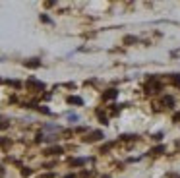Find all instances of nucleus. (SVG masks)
<instances>
[{"label":"nucleus","instance_id":"obj_1","mask_svg":"<svg viewBox=\"0 0 180 178\" xmlns=\"http://www.w3.org/2000/svg\"><path fill=\"white\" fill-rule=\"evenodd\" d=\"M161 89V83L155 80V77H151V81L147 83V93H157V91Z\"/></svg>","mask_w":180,"mask_h":178},{"label":"nucleus","instance_id":"obj_2","mask_svg":"<svg viewBox=\"0 0 180 178\" xmlns=\"http://www.w3.org/2000/svg\"><path fill=\"white\" fill-rule=\"evenodd\" d=\"M101 138H105V136H103V132L97 130V132H91L87 138H83V141H87V143H93V141H97V139H101Z\"/></svg>","mask_w":180,"mask_h":178},{"label":"nucleus","instance_id":"obj_3","mask_svg":"<svg viewBox=\"0 0 180 178\" xmlns=\"http://www.w3.org/2000/svg\"><path fill=\"white\" fill-rule=\"evenodd\" d=\"M116 95H118L116 89H109V91H105V93H103V101H111V99H114Z\"/></svg>","mask_w":180,"mask_h":178},{"label":"nucleus","instance_id":"obj_4","mask_svg":"<svg viewBox=\"0 0 180 178\" xmlns=\"http://www.w3.org/2000/svg\"><path fill=\"white\" fill-rule=\"evenodd\" d=\"M27 85H29V87H37V89H45V85H43L41 81H37V80H33V77L27 81Z\"/></svg>","mask_w":180,"mask_h":178},{"label":"nucleus","instance_id":"obj_5","mask_svg":"<svg viewBox=\"0 0 180 178\" xmlns=\"http://www.w3.org/2000/svg\"><path fill=\"white\" fill-rule=\"evenodd\" d=\"M62 153V147H48L47 149V155H60Z\"/></svg>","mask_w":180,"mask_h":178},{"label":"nucleus","instance_id":"obj_6","mask_svg":"<svg viewBox=\"0 0 180 178\" xmlns=\"http://www.w3.org/2000/svg\"><path fill=\"white\" fill-rule=\"evenodd\" d=\"M161 153H165V145H157L151 149V155H161Z\"/></svg>","mask_w":180,"mask_h":178},{"label":"nucleus","instance_id":"obj_7","mask_svg":"<svg viewBox=\"0 0 180 178\" xmlns=\"http://www.w3.org/2000/svg\"><path fill=\"white\" fill-rule=\"evenodd\" d=\"M68 103H72V105H83L82 97H68Z\"/></svg>","mask_w":180,"mask_h":178},{"label":"nucleus","instance_id":"obj_8","mask_svg":"<svg viewBox=\"0 0 180 178\" xmlns=\"http://www.w3.org/2000/svg\"><path fill=\"white\" fill-rule=\"evenodd\" d=\"M25 66H27V68H39L41 62H39V60H31V62H25Z\"/></svg>","mask_w":180,"mask_h":178},{"label":"nucleus","instance_id":"obj_9","mask_svg":"<svg viewBox=\"0 0 180 178\" xmlns=\"http://www.w3.org/2000/svg\"><path fill=\"white\" fill-rule=\"evenodd\" d=\"M163 105H167V106H172V105H174V101H172V97H169V95H167V97L163 99Z\"/></svg>","mask_w":180,"mask_h":178},{"label":"nucleus","instance_id":"obj_10","mask_svg":"<svg viewBox=\"0 0 180 178\" xmlns=\"http://www.w3.org/2000/svg\"><path fill=\"white\" fill-rule=\"evenodd\" d=\"M83 163H85L83 159H72V161H70V165H74V167H80V165H83Z\"/></svg>","mask_w":180,"mask_h":178},{"label":"nucleus","instance_id":"obj_11","mask_svg":"<svg viewBox=\"0 0 180 178\" xmlns=\"http://www.w3.org/2000/svg\"><path fill=\"white\" fill-rule=\"evenodd\" d=\"M170 80H172V83H174L176 87H180V76H176V74H174V76L170 77Z\"/></svg>","mask_w":180,"mask_h":178},{"label":"nucleus","instance_id":"obj_12","mask_svg":"<svg viewBox=\"0 0 180 178\" xmlns=\"http://www.w3.org/2000/svg\"><path fill=\"white\" fill-rule=\"evenodd\" d=\"M124 43H126V45H130V43H136V37H132V35H128V37H124Z\"/></svg>","mask_w":180,"mask_h":178},{"label":"nucleus","instance_id":"obj_13","mask_svg":"<svg viewBox=\"0 0 180 178\" xmlns=\"http://www.w3.org/2000/svg\"><path fill=\"white\" fill-rule=\"evenodd\" d=\"M21 174H23V176H29L31 170H29V168H23V170H21Z\"/></svg>","mask_w":180,"mask_h":178},{"label":"nucleus","instance_id":"obj_14","mask_svg":"<svg viewBox=\"0 0 180 178\" xmlns=\"http://www.w3.org/2000/svg\"><path fill=\"white\" fill-rule=\"evenodd\" d=\"M161 138H163V134H155V136H153V139H155V141H159Z\"/></svg>","mask_w":180,"mask_h":178},{"label":"nucleus","instance_id":"obj_15","mask_svg":"<svg viewBox=\"0 0 180 178\" xmlns=\"http://www.w3.org/2000/svg\"><path fill=\"white\" fill-rule=\"evenodd\" d=\"M172 120H174V122H178V120H180V112H176V114L172 116Z\"/></svg>","mask_w":180,"mask_h":178},{"label":"nucleus","instance_id":"obj_16","mask_svg":"<svg viewBox=\"0 0 180 178\" xmlns=\"http://www.w3.org/2000/svg\"><path fill=\"white\" fill-rule=\"evenodd\" d=\"M4 143H6V139H4V138H0V145H4Z\"/></svg>","mask_w":180,"mask_h":178},{"label":"nucleus","instance_id":"obj_17","mask_svg":"<svg viewBox=\"0 0 180 178\" xmlns=\"http://www.w3.org/2000/svg\"><path fill=\"white\" fill-rule=\"evenodd\" d=\"M64 178H74V174H68V176H64Z\"/></svg>","mask_w":180,"mask_h":178},{"label":"nucleus","instance_id":"obj_18","mask_svg":"<svg viewBox=\"0 0 180 178\" xmlns=\"http://www.w3.org/2000/svg\"><path fill=\"white\" fill-rule=\"evenodd\" d=\"M0 172H2V167H0Z\"/></svg>","mask_w":180,"mask_h":178}]
</instances>
